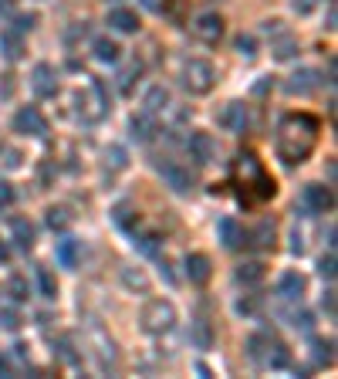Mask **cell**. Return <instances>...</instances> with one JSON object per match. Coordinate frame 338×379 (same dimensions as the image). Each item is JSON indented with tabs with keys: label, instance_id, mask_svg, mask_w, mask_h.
I'll use <instances>...</instances> for the list:
<instances>
[{
	"label": "cell",
	"instance_id": "1",
	"mask_svg": "<svg viewBox=\"0 0 338 379\" xmlns=\"http://www.w3.org/2000/svg\"><path fill=\"white\" fill-rule=\"evenodd\" d=\"M318 129L321 126L315 115H284L281 126H278V156L284 159V166H298L311 156L315 142H318Z\"/></svg>",
	"mask_w": 338,
	"mask_h": 379
},
{
	"label": "cell",
	"instance_id": "13",
	"mask_svg": "<svg viewBox=\"0 0 338 379\" xmlns=\"http://www.w3.org/2000/svg\"><path fill=\"white\" fill-rule=\"evenodd\" d=\"M318 88V72L315 68H298L295 75L284 81V92L288 95H311Z\"/></svg>",
	"mask_w": 338,
	"mask_h": 379
},
{
	"label": "cell",
	"instance_id": "17",
	"mask_svg": "<svg viewBox=\"0 0 338 379\" xmlns=\"http://www.w3.org/2000/svg\"><path fill=\"white\" fill-rule=\"evenodd\" d=\"M210 274H213V265H210L207 254H187V278L193 284H207Z\"/></svg>",
	"mask_w": 338,
	"mask_h": 379
},
{
	"label": "cell",
	"instance_id": "48",
	"mask_svg": "<svg viewBox=\"0 0 338 379\" xmlns=\"http://www.w3.org/2000/svg\"><path fill=\"white\" fill-rule=\"evenodd\" d=\"M291 251H295V254H301V251H304V234H301L298 227L291 230Z\"/></svg>",
	"mask_w": 338,
	"mask_h": 379
},
{
	"label": "cell",
	"instance_id": "27",
	"mask_svg": "<svg viewBox=\"0 0 338 379\" xmlns=\"http://www.w3.org/2000/svg\"><path fill=\"white\" fill-rule=\"evenodd\" d=\"M122 284H126L129 291H139V295L149 291V278H146L139 267H122Z\"/></svg>",
	"mask_w": 338,
	"mask_h": 379
},
{
	"label": "cell",
	"instance_id": "36",
	"mask_svg": "<svg viewBox=\"0 0 338 379\" xmlns=\"http://www.w3.org/2000/svg\"><path fill=\"white\" fill-rule=\"evenodd\" d=\"M7 291H11V298H14V302H24V298L31 295V288H27V278H24V274H14V278L7 281Z\"/></svg>",
	"mask_w": 338,
	"mask_h": 379
},
{
	"label": "cell",
	"instance_id": "20",
	"mask_svg": "<svg viewBox=\"0 0 338 379\" xmlns=\"http://www.w3.org/2000/svg\"><path fill=\"white\" fill-rule=\"evenodd\" d=\"M55 258L61 267H75L78 258H81V241H75V237H61L55 244Z\"/></svg>",
	"mask_w": 338,
	"mask_h": 379
},
{
	"label": "cell",
	"instance_id": "15",
	"mask_svg": "<svg viewBox=\"0 0 338 379\" xmlns=\"http://www.w3.org/2000/svg\"><path fill=\"white\" fill-rule=\"evenodd\" d=\"M217 234H220V244H224L227 251H237V247L244 244V227H241L234 217H220Z\"/></svg>",
	"mask_w": 338,
	"mask_h": 379
},
{
	"label": "cell",
	"instance_id": "52",
	"mask_svg": "<svg viewBox=\"0 0 338 379\" xmlns=\"http://www.w3.org/2000/svg\"><path fill=\"white\" fill-rule=\"evenodd\" d=\"M159 274H163V281H166V284H176V274H173L169 261H159Z\"/></svg>",
	"mask_w": 338,
	"mask_h": 379
},
{
	"label": "cell",
	"instance_id": "45",
	"mask_svg": "<svg viewBox=\"0 0 338 379\" xmlns=\"http://www.w3.org/2000/svg\"><path fill=\"white\" fill-rule=\"evenodd\" d=\"M264 34H267V38L274 41V38H281V34H288V31H284V24H281V20H267V24H264Z\"/></svg>",
	"mask_w": 338,
	"mask_h": 379
},
{
	"label": "cell",
	"instance_id": "50",
	"mask_svg": "<svg viewBox=\"0 0 338 379\" xmlns=\"http://www.w3.org/2000/svg\"><path fill=\"white\" fill-rule=\"evenodd\" d=\"M4 156H7V159H4V166H7V170H18V166H20V152L7 149V152H4Z\"/></svg>",
	"mask_w": 338,
	"mask_h": 379
},
{
	"label": "cell",
	"instance_id": "24",
	"mask_svg": "<svg viewBox=\"0 0 338 379\" xmlns=\"http://www.w3.org/2000/svg\"><path fill=\"white\" fill-rule=\"evenodd\" d=\"M0 55L7 58V61H20V55H24V41H20L18 31H4V34H0Z\"/></svg>",
	"mask_w": 338,
	"mask_h": 379
},
{
	"label": "cell",
	"instance_id": "26",
	"mask_svg": "<svg viewBox=\"0 0 338 379\" xmlns=\"http://www.w3.org/2000/svg\"><path fill=\"white\" fill-rule=\"evenodd\" d=\"M132 247H135L139 254H146V258H159L163 241H159L156 234H132Z\"/></svg>",
	"mask_w": 338,
	"mask_h": 379
},
{
	"label": "cell",
	"instance_id": "19",
	"mask_svg": "<svg viewBox=\"0 0 338 379\" xmlns=\"http://www.w3.org/2000/svg\"><path fill=\"white\" fill-rule=\"evenodd\" d=\"M109 27L119 31V34H135L139 31V18H135V11L115 7V11H109Z\"/></svg>",
	"mask_w": 338,
	"mask_h": 379
},
{
	"label": "cell",
	"instance_id": "7",
	"mask_svg": "<svg viewBox=\"0 0 338 379\" xmlns=\"http://www.w3.org/2000/svg\"><path fill=\"white\" fill-rule=\"evenodd\" d=\"M152 166H156V173L166 180V187H173L176 193H189V190H193V173H189L183 163H176V159H169V156H159V159H152Z\"/></svg>",
	"mask_w": 338,
	"mask_h": 379
},
{
	"label": "cell",
	"instance_id": "34",
	"mask_svg": "<svg viewBox=\"0 0 338 379\" xmlns=\"http://www.w3.org/2000/svg\"><path fill=\"white\" fill-rule=\"evenodd\" d=\"M38 284H41V295L55 302L58 298V281H55V274H51L48 267H38Z\"/></svg>",
	"mask_w": 338,
	"mask_h": 379
},
{
	"label": "cell",
	"instance_id": "40",
	"mask_svg": "<svg viewBox=\"0 0 338 379\" xmlns=\"http://www.w3.org/2000/svg\"><path fill=\"white\" fill-rule=\"evenodd\" d=\"M291 325H295L298 332H311V328H315V315H311V312H291Z\"/></svg>",
	"mask_w": 338,
	"mask_h": 379
},
{
	"label": "cell",
	"instance_id": "29",
	"mask_svg": "<svg viewBox=\"0 0 338 379\" xmlns=\"http://www.w3.org/2000/svg\"><path fill=\"white\" fill-rule=\"evenodd\" d=\"M335 342L332 339H315L311 342V359H315V366H332V359H335Z\"/></svg>",
	"mask_w": 338,
	"mask_h": 379
},
{
	"label": "cell",
	"instance_id": "6",
	"mask_svg": "<svg viewBox=\"0 0 338 379\" xmlns=\"http://www.w3.org/2000/svg\"><path fill=\"white\" fill-rule=\"evenodd\" d=\"M213 85H217V72H213L210 61L193 58V61L183 65V88H187L189 95H207Z\"/></svg>",
	"mask_w": 338,
	"mask_h": 379
},
{
	"label": "cell",
	"instance_id": "58",
	"mask_svg": "<svg viewBox=\"0 0 338 379\" xmlns=\"http://www.w3.org/2000/svg\"><path fill=\"white\" fill-rule=\"evenodd\" d=\"M7 258H11V251H7V244H0V265H4Z\"/></svg>",
	"mask_w": 338,
	"mask_h": 379
},
{
	"label": "cell",
	"instance_id": "3",
	"mask_svg": "<svg viewBox=\"0 0 338 379\" xmlns=\"http://www.w3.org/2000/svg\"><path fill=\"white\" fill-rule=\"evenodd\" d=\"M247 356L257 369H288L291 366V349L274 335H250L247 339Z\"/></svg>",
	"mask_w": 338,
	"mask_h": 379
},
{
	"label": "cell",
	"instance_id": "43",
	"mask_svg": "<svg viewBox=\"0 0 338 379\" xmlns=\"http://www.w3.org/2000/svg\"><path fill=\"white\" fill-rule=\"evenodd\" d=\"M34 14H24V18H14V27H11V31H18V34H24V31H31V27H34Z\"/></svg>",
	"mask_w": 338,
	"mask_h": 379
},
{
	"label": "cell",
	"instance_id": "38",
	"mask_svg": "<svg viewBox=\"0 0 338 379\" xmlns=\"http://www.w3.org/2000/svg\"><path fill=\"white\" fill-rule=\"evenodd\" d=\"M234 48H237V55L247 58V61H254V55H257V41L250 38V34H241V38L234 41Z\"/></svg>",
	"mask_w": 338,
	"mask_h": 379
},
{
	"label": "cell",
	"instance_id": "18",
	"mask_svg": "<svg viewBox=\"0 0 338 379\" xmlns=\"http://www.w3.org/2000/svg\"><path fill=\"white\" fill-rule=\"evenodd\" d=\"M278 295H281L284 302H301V295H304V278H301L298 271H284L281 281H278Z\"/></svg>",
	"mask_w": 338,
	"mask_h": 379
},
{
	"label": "cell",
	"instance_id": "28",
	"mask_svg": "<svg viewBox=\"0 0 338 379\" xmlns=\"http://www.w3.org/2000/svg\"><path fill=\"white\" fill-rule=\"evenodd\" d=\"M92 51H95V58H98V61H105V65H115V61H119V44L109 41V38H95L92 41Z\"/></svg>",
	"mask_w": 338,
	"mask_h": 379
},
{
	"label": "cell",
	"instance_id": "32",
	"mask_svg": "<svg viewBox=\"0 0 338 379\" xmlns=\"http://www.w3.org/2000/svg\"><path fill=\"white\" fill-rule=\"evenodd\" d=\"M139 75H142V65L139 61H132V65H126L122 72H119V92L129 95L132 88H135V81H139Z\"/></svg>",
	"mask_w": 338,
	"mask_h": 379
},
{
	"label": "cell",
	"instance_id": "4",
	"mask_svg": "<svg viewBox=\"0 0 338 379\" xmlns=\"http://www.w3.org/2000/svg\"><path fill=\"white\" fill-rule=\"evenodd\" d=\"M75 105H78V115H81L85 122H98L102 115H109V109H112V95H109V88H105L102 78H92V81H88V92L75 95Z\"/></svg>",
	"mask_w": 338,
	"mask_h": 379
},
{
	"label": "cell",
	"instance_id": "53",
	"mask_svg": "<svg viewBox=\"0 0 338 379\" xmlns=\"http://www.w3.org/2000/svg\"><path fill=\"white\" fill-rule=\"evenodd\" d=\"M291 7H295L298 14H311V7H315V0H291Z\"/></svg>",
	"mask_w": 338,
	"mask_h": 379
},
{
	"label": "cell",
	"instance_id": "25",
	"mask_svg": "<svg viewBox=\"0 0 338 379\" xmlns=\"http://www.w3.org/2000/svg\"><path fill=\"white\" fill-rule=\"evenodd\" d=\"M264 274H267V267L261 261H244V265L234 271V278L241 284H257V281H264Z\"/></svg>",
	"mask_w": 338,
	"mask_h": 379
},
{
	"label": "cell",
	"instance_id": "31",
	"mask_svg": "<svg viewBox=\"0 0 338 379\" xmlns=\"http://www.w3.org/2000/svg\"><path fill=\"white\" fill-rule=\"evenodd\" d=\"M271 51H274V58H278V61H291V58L298 55V44H295V38H291V34H281V38H274Z\"/></svg>",
	"mask_w": 338,
	"mask_h": 379
},
{
	"label": "cell",
	"instance_id": "21",
	"mask_svg": "<svg viewBox=\"0 0 338 379\" xmlns=\"http://www.w3.org/2000/svg\"><path fill=\"white\" fill-rule=\"evenodd\" d=\"M129 133H132V139H135V142H149L152 135H156V115H149V112L132 115Z\"/></svg>",
	"mask_w": 338,
	"mask_h": 379
},
{
	"label": "cell",
	"instance_id": "42",
	"mask_svg": "<svg viewBox=\"0 0 338 379\" xmlns=\"http://www.w3.org/2000/svg\"><path fill=\"white\" fill-rule=\"evenodd\" d=\"M335 254H325V258H321L318 261V274L321 278H325V281H332V278H335Z\"/></svg>",
	"mask_w": 338,
	"mask_h": 379
},
{
	"label": "cell",
	"instance_id": "46",
	"mask_svg": "<svg viewBox=\"0 0 338 379\" xmlns=\"http://www.w3.org/2000/svg\"><path fill=\"white\" fill-rule=\"evenodd\" d=\"M321 308H325L328 319L335 315V291H325V295H321Z\"/></svg>",
	"mask_w": 338,
	"mask_h": 379
},
{
	"label": "cell",
	"instance_id": "33",
	"mask_svg": "<svg viewBox=\"0 0 338 379\" xmlns=\"http://www.w3.org/2000/svg\"><path fill=\"white\" fill-rule=\"evenodd\" d=\"M44 224H48L51 230H65L68 224H72V213H68L65 207H51L48 213H44Z\"/></svg>",
	"mask_w": 338,
	"mask_h": 379
},
{
	"label": "cell",
	"instance_id": "23",
	"mask_svg": "<svg viewBox=\"0 0 338 379\" xmlns=\"http://www.w3.org/2000/svg\"><path fill=\"white\" fill-rule=\"evenodd\" d=\"M166 105H169V92L163 85H152L149 92H146V98H142V112H149V115H159Z\"/></svg>",
	"mask_w": 338,
	"mask_h": 379
},
{
	"label": "cell",
	"instance_id": "22",
	"mask_svg": "<svg viewBox=\"0 0 338 379\" xmlns=\"http://www.w3.org/2000/svg\"><path fill=\"white\" fill-rule=\"evenodd\" d=\"M11 234H14L18 247H24V251L34 247V224H31L27 217H14V220H11Z\"/></svg>",
	"mask_w": 338,
	"mask_h": 379
},
{
	"label": "cell",
	"instance_id": "49",
	"mask_svg": "<svg viewBox=\"0 0 338 379\" xmlns=\"http://www.w3.org/2000/svg\"><path fill=\"white\" fill-rule=\"evenodd\" d=\"M85 34H88V24H75V27L68 31V44H75V41L85 38Z\"/></svg>",
	"mask_w": 338,
	"mask_h": 379
},
{
	"label": "cell",
	"instance_id": "44",
	"mask_svg": "<svg viewBox=\"0 0 338 379\" xmlns=\"http://www.w3.org/2000/svg\"><path fill=\"white\" fill-rule=\"evenodd\" d=\"M257 305H261V298L250 295V298H241V302H237V312H241V315H250V312H257Z\"/></svg>",
	"mask_w": 338,
	"mask_h": 379
},
{
	"label": "cell",
	"instance_id": "59",
	"mask_svg": "<svg viewBox=\"0 0 338 379\" xmlns=\"http://www.w3.org/2000/svg\"><path fill=\"white\" fill-rule=\"evenodd\" d=\"M11 373V366H7V359H0V376H7Z\"/></svg>",
	"mask_w": 338,
	"mask_h": 379
},
{
	"label": "cell",
	"instance_id": "30",
	"mask_svg": "<svg viewBox=\"0 0 338 379\" xmlns=\"http://www.w3.org/2000/svg\"><path fill=\"white\" fill-rule=\"evenodd\" d=\"M189 339H193V345H196V349H210L213 332H210L207 319H193V332H189Z\"/></svg>",
	"mask_w": 338,
	"mask_h": 379
},
{
	"label": "cell",
	"instance_id": "5",
	"mask_svg": "<svg viewBox=\"0 0 338 379\" xmlns=\"http://www.w3.org/2000/svg\"><path fill=\"white\" fill-rule=\"evenodd\" d=\"M139 325H142V332H149V335H163V332H169V328L176 325V308H173V302L152 298V302L142 308Z\"/></svg>",
	"mask_w": 338,
	"mask_h": 379
},
{
	"label": "cell",
	"instance_id": "41",
	"mask_svg": "<svg viewBox=\"0 0 338 379\" xmlns=\"http://www.w3.org/2000/svg\"><path fill=\"white\" fill-rule=\"evenodd\" d=\"M0 325L7 328V332H18L20 328V315L14 308H0Z\"/></svg>",
	"mask_w": 338,
	"mask_h": 379
},
{
	"label": "cell",
	"instance_id": "2",
	"mask_svg": "<svg viewBox=\"0 0 338 379\" xmlns=\"http://www.w3.org/2000/svg\"><path fill=\"white\" fill-rule=\"evenodd\" d=\"M234 183H237V200L244 207H257L264 200H271L274 190H278L254 152H241L237 156V163H234Z\"/></svg>",
	"mask_w": 338,
	"mask_h": 379
},
{
	"label": "cell",
	"instance_id": "10",
	"mask_svg": "<svg viewBox=\"0 0 338 379\" xmlns=\"http://www.w3.org/2000/svg\"><path fill=\"white\" fill-rule=\"evenodd\" d=\"M217 122L224 126V129H230V133H247V126H250V112H247L244 102H230V105H224V112L217 115Z\"/></svg>",
	"mask_w": 338,
	"mask_h": 379
},
{
	"label": "cell",
	"instance_id": "51",
	"mask_svg": "<svg viewBox=\"0 0 338 379\" xmlns=\"http://www.w3.org/2000/svg\"><path fill=\"white\" fill-rule=\"evenodd\" d=\"M14 95V75H4V85H0V98H11Z\"/></svg>",
	"mask_w": 338,
	"mask_h": 379
},
{
	"label": "cell",
	"instance_id": "57",
	"mask_svg": "<svg viewBox=\"0 0 338 379\" xmlns=\"http://www.w3.org/2000/svg\"><path fill=\"white\" fill-rule=\"evenodd\" d=\"M139 4H142L146 11H159V0H139Z\"/></svg>",
	"mask_w": 338,
	"mask_h": 379
},
{
	"label": "cell",
	"instance_id": "8",
	"mask_svg": "<svg viewBox=\"0 0 338 379\" xmlns=\"http://www.w3.org/2000/svg\"><path fill=\"white\" fill-rule=\"evenodd\" d=\"M14 133L31 135V139H41V135H48V119H44L34 105H24V109L14 115Z\"/></svg>",
	"mask_w": 338,
	"mask_h": 379
},
{
	"label": "cell",
	"instance_id": "39",
	"mask_svg": "<svg viewBox=\"0 0 338 379\" xmlns=\"http://www.w3.org/2000/svg\"><path fill=\"white\" fill-rule=\"evenodd\" d=\"M55 349H58V356H61L65 362H72V366H78V362H81V356H78L75 349H72V339H65V335H61V339L55 342Z\"/></svg>",
	"mask_w": 338,
	"mask_h": 379
},
{
	"label": "cell",
	"instance_id": "55",
	"mask_svg": "<svg viewBox=\"0 0 338 379\" xmlns=\"http://www.w3.org/2000/svg\"><path fill=\"white\" fill-rule=\"evenodd\" d=\"M267 92H271V78H261V81L254 85V95L261 98V95H267Z\"/></svg>",
	"mask_w": 338,
	"mask_h": 379
},
{
	"label": "cell",
	"instance_id": "35",
	"mask_svg": "<svg viewBox=\"0 0 338 379\" xmlns=\"http://www.w3.org/2000/svg\"><path fill=\"white\" fill-rule=\"evenodd\" d=\"M112 220H115V224H119V227L132 230V224H135V210H132L129 204H115V210H112Z\"/></svg>",
	"mask_w": 338,
	"mask_h": 379
},
{
	"label": "cell",
	"instance_id": "12",
	"mask_svg": "<svg viewBox=\"0 0 338 379\" xmlns=\"http://www.w3.org/2000/svg\"><path fill=\"white\" fill-rule=\"evenodd\" d=\"M193 34L203 41V44H217V41L224 38V20H220V14H200V18L193 20Z\"/></svg>",
	"mask_w": 338,
	"mask_h": 379
},
{
	"label": "cell",
	"instance_id": "56",
	"mask_svg": "<svg viewBox=\"0 0 338 379\" xmlns=\"http://www.w3.org/2000/svg\"><path fill=\"white\" fill-rule=\"evenodd\" d=\"M11 11H14V4L11 0H0V18H11Z\"/></svg>",
	"mask_w": 338,
	"mask_h": 379
},
{
	"label": "cell",
	"instance_id": "9",
	"mask_svg": "<svg viewBox=\"0 0 338 379\" xmlns=\"http://www.w3.org/2000/svg\"><path fill=\"white\" fill-rule=\"evenodd\" d=\"M187 152L196 166H207V163L217 159V139H213L210 133H193L187 139Z\"/></svg>",
	"mask_w": 338,
	"mask_h": 379
},
{
	"label": "cell",
	"instance_id": "37",
	"mask_svg": "<svg viewBox=\"0 0 338 379\" xmlns=\"http://www.w3.org/2000/svg\"><path fill=\"white\" fill-rule=\"evenodd\" d=\"M105 159H109L112 170H126V166H129V152L122 149V146H109V149H105Z\"/></svg>",
	"mask_w": 338,
	"mask_h": 379
},
{
	"label": "cell",
	"instance_id": "14",
	"mask_svg": "<svg viewBox=\"0 0 338 379\" xmlns=\"http://www.w3.org/2000/svg\"><path fill=\"white\" fill-rule=\"evenodd\" d=\"M301 200H304V207L315 210V213H325V210H332V190L321 187V183H308V187L301 190Z\"/></svg>",
	"mask_w": 338,
	"mask_h": 379
},
{
	"label": "cell",
	"instance_id": "47",
	"mask_svg": "<svg viewBox=\"0 0 338 379\" xmlns=\"http://www.w3.org/2000/svg\"><path fill=\"white\" fill-rule=\"evenodd\" d=\"M183 7H187V0H169L166 14L169 18H176V20H183Z\"/></svg>",
	"mask_w": 338,
	"mask_h": 379
},
{
	"label": "cell",
	"instance_id": "16",
	"mask_svg": "<svg viewBox=\"0 0 338 379\" xmlns=\"http://www.w3.org/2000/svg\"><path fill=\"white\" fill-rule=\"evenodd\" d=\"M274 220H271V217H264L261 224H257V227L250 230V234H244V241L250 247H257V251H267V247H274Z\"/></svg>",
	"mask_w": 338,
	"mask_h": 379
},
{
	"label": "cell",
	"instance_id": "11",
	"mask_svg": "<svg viewBox=\"0 0 338 379\" xmlns=\"http://www.w3.org/2000/svg\"><path fill=\"white\" fill-rule=\"evenodd\" d=\"M31 88H34V95L38 98H55L58 95V75L51 65H34V72H31Z\"/></svg>",
	"mask_w": 338,
	"mask_h": 379
},
{
	"label": "cell",
	"instance_id": "54",
	"mask_svg": "<svg viewBox=\"0 0 338 379\" xmlns=\"http://www.w3.org/2000/svg\"><path fill=\"white\" fill-rule=\"evenodd\" d=\"M11 200H14V190L7 187V183H0V210L7 207V204H11Z\"/></svg>",
	"mask_w": 338,
	"mask_h": 379
}]
</instances>
